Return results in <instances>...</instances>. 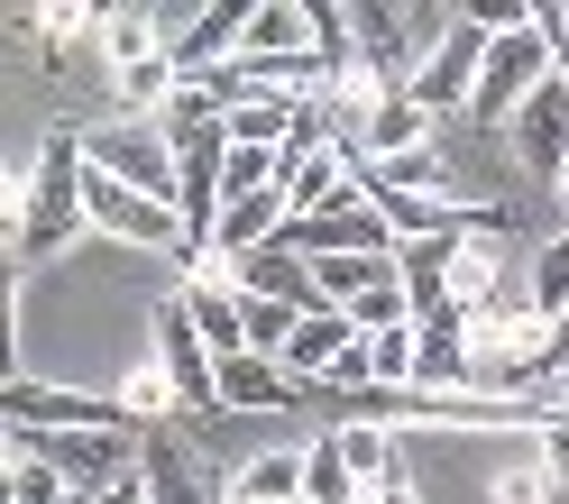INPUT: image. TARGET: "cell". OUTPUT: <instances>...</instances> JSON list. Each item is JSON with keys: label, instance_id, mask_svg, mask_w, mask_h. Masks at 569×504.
<instances>
[{"label": "cell", "instance_id": "cell-25", "mask_svg": "<svg viewBox=\"0 0 569 504\" xmlns=\"http://www.w3.org/2000/svg\"><path fill=\"white\" fill-rule=\"evenodd\" d=\"M569 486H560V467L542 458V441H532V458H515L506 477H496V504H560Z\"/></svg>", "mask_w": 569, "mask_h": 504}, {"label": "cell", "instance_id": "cell-28", "mask_svg": "<svg viewBox=\"0 0 569 504\" xmlns=\"http://www.w3.org/2000/svg\"><path fill=\"white\" fill-rule=\"evenodd\" d=\"M349 321H359V331H396V321H413L405 275H396V284H377V294H359V303H349Z\"/></svg>", "mask_w": 569, "mask_h": 504}, {"label": "cell", "instance_id": "cell-17", "mask_svg": "<svg viewBox=\"0 0 569 504\" xmlns=\"http://www.w3.org/2000/svg\"><path fill=\"white\" fill-rule=\"evenodd\" d=\"M303 504H359V467H349L340 431H312L303 441Z\"/></svg>", "mask_w": 569, "mask_h": 504}, {"label": "cell", "instance_id": "cell-2", "mask_svg": "<svg viewBox=\"0 0 569 504\" xmlns=\"http://www.w3.org/2000/svg\"><path fill=\"white\" fill-rule=\"evenodd\" d=\"M284 248H303V258H396V230H386V211L359 193V174H349L322 211L284 221Z\"/></svg>", "mask_w": 569, "mask_h": 504}, {"label": "cell", "instance_id": "cell-18", "mask_svg": "<svg viewBox=\"0 0 569 504\" xmlns=\"http://www.w3.org/2000/svg\"><path fill=\"white\" fill-rule=\"evenodd\" d=\"M284 239V193H239L221 211V230H211V248H230V258H248V248Z\"/></svg>", "mask_w": 569, "mask_h": 504}, {"label": "cell", "instance_id": "cell-15", "mask_svg": "<svg viewBox=\"0 0 569 504\" xmlns=\"http://www.w3.org/2000/svg\"><path fill=\"white\" fill-rule=\"evenodd\" d=\"M248 64H276V56H312V0H267L248 10V38H239Z\"/></svg>", "mask_w": 569, "mask_h": 504}, {"label": "cell", "instance_id": "cell-10", "mask_svg": "<svg viewBox=\"0 0 569 504\" xmlns=\"http://www.w3.org/2000/svg\"><path fill=\"white\" fill-rule=\"evenodd\" d=\"M506 138H515V165H523V174L560 184V165H569V83L551 74V83H542V92H532L523 111L506 120Z\"/></svg>", "mask_w": 569, "mask_h": 504}, {"label": "cell", "instance_id": "cell-24", "mask_svg": "<svg viewBox=\"0 0 569 504\" xmlns=\"http://www.w3.org/2000/svg\"><path fill=\"white\" fill-rule=\"evenodd\" d=\"M101 47H111L120 74H129V64H148V56H166L157 47V10H101Z\"/></svg>", "mask_w": 569, "mask_h": 504}, {"label": "cell", "instance_id": "cell-26", "mask_svg": "<svg viewBox=\"0 0 569 504\" xmlns=\"http://www.w3.org/2000/svg\"><path fill=\"white\" fill-rule=\"evenodd\" d=\"M120 404L138 413V422H166V413H184V404H174V376H166V357H138V367H129V394H120Z\"/></svg>", "mask_w": 569, "mask_h": 504}, {"label": "cell", "instance_id": "cell-9", "mask_svg": "<svg viewBox=\"0 0 569 504\" xmlns=\"http://www.w3.org/2000/svg\"><path fill=\"white\" fill-rule=\"evenodd\" d=\"M92 230H111V239H138V248H166V258H184V221H174L166 202L129 193L120 174H101V165H92Z\"/></svg>", "mask_w": 569, "mask_h": 504}, {"label": "cell", "instance_id": "cell-12", "mask_svg": "<svg viewBox=\"0 0 569 504\" xmlns=\"http://www.w3.org/2000/svg\"><path fill=\"white\" fill-rule=\"evenodd\" d=\"M295 404H303V376H284L276 357H258V349L221 357V413H295Z\"/></svg>", "mask_w": 569, "mask_h": 504}, {"label": "cell", "instance_id": "cell-20", "mask_svg": "<svg viewBox=\"0 0 569 504\" xmlns=\"http://www.w3.org/2000/svg\"><path fill=\"white\" fill-rule=\"evenodd\" d=\"M359 184H386V193H432V202H450L441 193V148L432 138H422V148H405V157H359Z\"/></svg>", "mask_w": 569, "mask_h": 504}, {"label": "cell", "instance_id": "cell-8", "mask_svg": "<svg viewBox=\"0 0 569 504\" xmlns=\"http://www.w3.org/2000/svg\"><path fill=\"white\" fill-rule=\"evenodd\" d=\"M10 422H28V431H148L129 404H111V394H74V385H10Z\"/></svg>", "mask_w": 569, "mask_h": 504}, {"label": "cell", "instance_id": "cell-31", "mask_svg": "<svg viewBox=\"0 0 569 504\" xmlns=\"http://www.w3.org/2000/svg\"><path fill=\"white\" fill-rule=\"evenodd\" d=\"M560 202H569V165H560Z\"/></svg>", "mask_w": 569, "mask_h": 504}, {"label": "cell", "instance_id": "cell-7", "mask_svg": "<svg viewBox=\"0 0 569 504\" xmlns=\"http://www.w3.org/2000/svg\"><path fill=\"white\" fill-rule=\"evenodd\" d=\"M138 467H148L157 504H230V486L211 477V450H193L174 422H157L148 441H138Z\"/></svg>", "mask_w": 569, "mask_h": 504}, {"label": "cell", "instance_id": "cell-16", "mask_svg": "<svg viewBox=\"0 0 569 504\" xmlns=\"http://www.w3.org/2000/svg\"><path fill=\"white\" fill-rule=\"evenodd\" d=\"M10 504H83L74 486H64V467L28 441V422H10Z\"/></svg>", "mask_w": 569, "mask_h": 504}, {"label": "cell", "instance_id": "cell-21", "mask_svg": "<svg viewBox=\"0 0 569 504\" xmlns=\"http://www.w3.org/2000/svg\"><path fill=\"white\" fill-rule=\"evenodd\" d=\"M523 303L542 312L551 331H560V321H569V230H560V239H542V248H532V275H523Z\"/></svg>", "mask_w": 569, "mask_h": 504}, {"label": "cell", "instance_id": "cell-27", "mask_svg": "<svg viewBox=\"0 0 569 504\" xmlns=\"http://www.w3.org/2000/svg\"><path fill=\"white\" fill-rule=\"evenodd\" d=\"M303 331V312L295 303H276V294H248V349L258 357H284V340Z\"/></svg>", "mask_w": 569, "mask_h": 504}, {"label": "cell", "instance_id": "cell-6", "mask_svg": "<svg viewBox=\"0 0 569 504\" xmlns=\"http://www.w3.org/2000/svg\"><path fill=\"white\" fill-rule=\"evenodd\" d=\"M157 357H166V376H174V404H184V413H221V357L202 349V331H193L184 294H174V303L157 312Z\"/></svg>", "mask_w": 569, "mask_h": 504}, {"label": "cell", "instance_id": "cell-4", "mask_svg": "<svg viewBox=\"0 0 569 504\" xmlns=\"http://www.w3.org/2000/svg\"><path fill=\"white\" fill-rule=\"evenodd\" d=\"M542 83H551V47H542V28H523V38H496V47H487V74H478V101H469V120H478V129H506Z\"/></svg>", "mask_w": 569, "mask_h": 504}, {"label": "cell", "instance_id": "cell-3", "mask_svg": "<svg viewBox=\"0 0 569 504\" xmlns=\"http://www.w3.org/2000/svg\"><path fill=\"white\" fill-rule=\"evenodd\" d=\"M487 28L469 19V10H450V38L432 47V56H422V74H413V101H422V111H459V120H469V101H478V74H487Z\"/></svg>", "mask_w": 569, "mask_h": 504}, {"label": "cell", "instance_id": "cell-19", "mask_svg": "<svg viewBox=\"0 0 569 504\" xmlns=\"http://www.w3.org/2000/svg\"><path fill=\"white\" fill-rule=\"evenodd\" d=\"M349 174H359V157H340V148H322V157H295V174H284V221H303V211H322Z\"/></svg>", "mask_w": 569, "mask_h": 504}, {"label": "cell", "instance_id": "cell-30", "mask_svg": "<svg viewBox=\"0 0 569 504\" xmlns=\"http://www.w3.org/2000/svg\"><path fill=\"white\" fill-rule=\"evenodd\" d=\"M92 504H157V486H148V467H129V477L111 495H92Z\"/></svg>", "mask_w": 569, "mask_h": 504}, {"label": "cell", "instance_id": "cell-1", "mask_svg": "<svg viewBox=\"0 0 569 504\" xmlns=\"http://www.w3.org/2000/svg\"><path fill=\"white\" fill-rule=\"evenodd\" d=\"M83 221H92V148H83V129H56L47 157H38V184H28L19 221H10V258L47 266Z\"/></svg>", "mask_w": 569, "mask_h": 504}, {"label": "cell", "instance_id": "cell-13", "mask_svg": "<svg viewBox=\"0 0 569 504\" xmlns=\"http://www.w3.org/2000/svg\"><path fill=\"white\" fill-rule=\"evenodd\" d=\"M349 349H368V331H359V321H349V312H312L303 331L284 340V357H276V367H284V376H303V385H322Z\"/></svg>", "mask_w": 569, "mask_h": 504}, {"label": "cell", "instance_id": "cell-29", "mask_svg": "<svg viewBox=\"0 0 569 504\" xmlns=\"http://www.w3.org/2000/svg\"><path fill=\"white\" fill-rule=\"evenodd\" d=\"M359 504H413V477H405V467H386L377 486H359Z\"/></svg>", "mask_w": 569, "mask_h": 504}, {"label": "cell", "instance_id": "cell-23", "mask_svg": "<svg viewBox=\"0 0 569 504\" xmlns=\"http://www.w3.org/2000/svg\"><path fill=\"white\" fill-rule=\"evenodd\" d=\"M174 92H184L174 56H148V64H129V74H120V111H129V120H148V111H166Z\"/></svg>", "mask_w": 569, "mask_h": 504}, {"label": "cell", "instance_id": "cell-11", "mask_svg": "<svg viewBox=\"0 0 569 504\" xmlns=\"http://www.w3.org/2000/svg\"><path fill=\"white\" fill-rule=\"evenodd\" d=\"M459 248H469V230H450V239H405V248H396V275H405V303H413V321H441V312H450Z\"/></svg>", "mask_w": 569, "mask_h": 504}, {"label": "cell", "instance_id": "cell-14", "mask_svg": "<svg viewBox=\"0 0 569 504\" xmlns=\"http://www.w3.org/2000/svg\"><path fill=\"white\" fill-rule=\"evenodd\" d=\"M239 38H248V10H202L166 56H174L184 83H202V74H221V64H239Z\"/></svg>", "mask_w": 569, "mask_h": 504}, {"label": "cell", "instance_id": "cell-5", "mask_svg": "<svg viewBox=\"0 0 569 504\" xmlns=\"http://www.w3.org/2000/svg\"><path fill=\"white\" fill-rule=\"evenodd\" d=\"M83 148H92V165L101 174H120L129 193H148V202H166L174 211V193H184V165H174V138H157V129H83Z\"/></svg>", "mask_w": 569, "mask_h": 504}, {"label": "cell", "instance_id": "cell-22", "mask_svg": "<svg viewBox=\"0 0 569 504\" xmlns=\"http://www.w3.org/2000/svg\"><path fill=\"white\" fill-rule=\"evenodd\" d=\"M413 367H422V321L368 331V385H413Z\"/></svg>", "mask_w": 569, "mask_h": 504}]
</instances>
